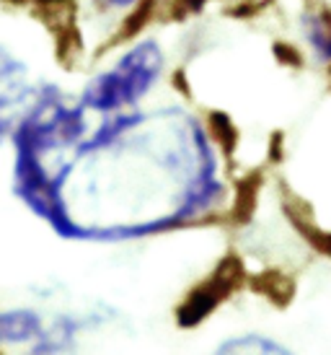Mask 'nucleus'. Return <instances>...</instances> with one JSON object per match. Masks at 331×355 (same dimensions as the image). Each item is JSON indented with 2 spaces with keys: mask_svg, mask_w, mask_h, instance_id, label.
Instances as JSON below:
<instances>
[{
  "mask_svg": "<svg viewBox=\"0 0 331 355\" xmlns=\"http://www.w3.org/2000/svg\"><path fill=\"white\" fill-rule=\"evenodd\" d=\"M161 65H163V55L156 42H143L140 47L127 52L114 70L101 73L98 78L91 80L83 99L88 107L101 109V112L137 104L158 78Z\"/></svg>",
  "mask_w": 331,
  "mask_h": 355,
  "instance_id": "obj_1",
  "label": "nucleus"
},
{
  "mask_svg": "<svg viewBox=\"0 0 331 355\" xmlns=\"http://www.w3.org/2000/svg\"><path fill=\"white\" fill-rule=\"evenodd\" d=\"M244 277V265L238 257H225L220 267L215 270V275L207 280L205 286H199L195 293H189L184 304L179 306L176 319L181 327H195L205 319L215 306L220 304L231 291H233Z\"/></svg>",
  "mask_w": 331,
  "mask_h": 355,
  "instance_id": "obj_2",
  "label": "nucleus"
},
{
  "mask_svg": "<svg viewBox=\"0 0 331 355\" xmlns=\"http://www.w3.org/2000/svg\"><path fill=\"white\" fill-rule=\"evenodd\" d=\"M42 332V319L37 311L16 309L0 314V343H26Z\"/></svg>",
  "mask_w": 331,
  "mask_h": 355,
  "instance_id": "obj_3",
  "label": "nucleus"
},
{
  "mask_svg": "<svg viewBox=\"0 0 331 355\" xmlns=\"http://www.w3.org/2000/svg\"><path fill=\"white\" fill-rule=\"evenodd\" d=\"M303 24H305V37L319 60H331V10L305 13Z\"/></svg>",
  "mask_w": 331,
  "mask_h": 355,
  "instance_id": "obj_4",
  "label": "nucleus"
},
{
  "mask_svg": "<svg viewBox=\"0 0 331 355\" xmlns=\"http://www.w3.org/2000/svg\"><path fill=\"white\" fill-rule=\"evenodd\" d=\"M253 288L277 306H285L292 298V293H295L292 280L287 275H283V272H264V275L253 280Z\"/></svg>",
  "mask_w": 331,
  "mask_h": 355,
  "instance_id": "obj_5",
  "label": "nucleus"
},
{
  "mask_svg": "<svg viewBox=\"0 0 331 355\" xmlns=\"http://www.w3.org/2000/svg\"><path fill=\"white\" fill-rule=\"evenodd\" d=\"M220 353H287V347H283L280 343H272L269 337H238V340H231L225 345L217 347Z\"/></svg>",
  "mask_w": 331,
  "mask_h": 355,
  "instance_id": "obj_6",
  "label": "nucleus"
},
{
  "mask_svg": "<svg viewBox=\"0 0 331 355\" xmlns=\"http://www.w3.org/2000/svg\"><path fill=\"white\" fill-rule=\"evenodd\" d=\"M259 184V177H251V179H244L241 182V192H238V198H235V216L246 220V218H251V210H253V189Z\"/></svg>",
  "mask_w": 331,
  "mask_h": 355,
  "instance_id": "obj_7",
  "label": "nucleus"
},
{
  "mask_svg": "<svg viewBox=\"0 0 331 355\" xmlns=\"http://www.w3.org/2000/svg\"><path fill=\"white\" fill-rule=\"evenodd\" d=\"M213 128H215V138L223 143L225 153H231V148L235 146V138H238V132L233 130L231 119L225 117V114H213Z\"/></svg>",
  "mask_w": 331,
  "mask_h": 355,
  "instance_id": "obj_8",
  "label": "nucleus"
},
{
  "mask_svg": "<svg viewBox=\"0 0 331 355\" xmlns=\"http://www.w3.org/2000/svg\"><path fill=\"white\" fill-rule=\"evenodd\" d=\"M21 73H24V65L16 62L6 50H0V83L13 78V76H21Z\"/></svg>",
  "mask_w": 331,
  "mask_h": 355,
  "instance_id": "obj_9",
  "label": "nucleus"
},
{
  "mask_svg": "<svg viewBox=\"0 0 331 355\" xmlns=\"http://www.w3.org/2000/svg\"><path fill=\"white\" fill-rule=\"evenodd\" d=\"M140 0H96V6L101 10H111V8H127V6H135Z\"/></svg>",
  "mask_w": 331,
  "mask_h": 355,
  "instance_id": "obj_10",
  "label": "nucleus"
},
{
  "mask_svg": "<svg viewBox=\"0 0 331 355\" xmlns=\"http://www.w3.org/2000/svg\"><path fill=\"white\" fill-rule=\"evenodd\" d=\"M274 52H277V58L287 60V62H295V65L301 62V55H298V52H292L290 44H277V47H274Z\"/></svg>",
  "mask_w": 331,
  "mask_h": 355,
  "instance_id": "obj_11",
  "label": "nucleus"
}]
</instances>
